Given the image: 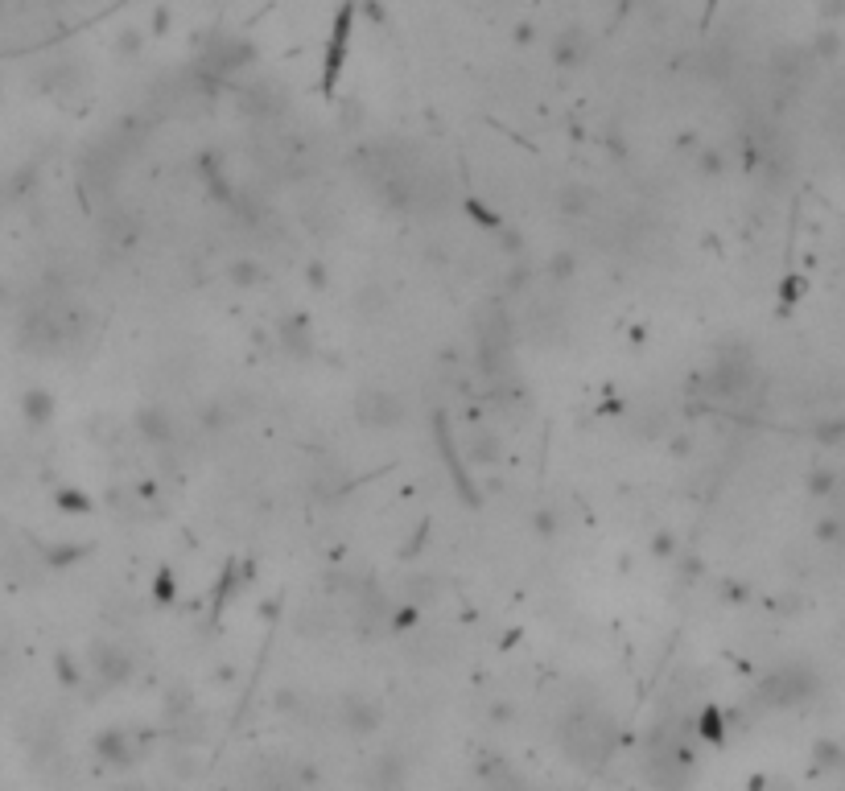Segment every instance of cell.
<instances>
[{"instance_id": "cell-1", "label": "cell", "mask_w": 845, "mask_h": 791, "mask_svg": "<svg viewBox=\"0 0 845 791\" xmlns=\"http://www.w3.org/2000/svg\"><path fill=\"white\" fill-rule=\"evenodd\" d=\"M95 656H99V660H95V668H99V672H104V676H108L112 684L128 676V660L120 656V651H112V647L104 651V647H99V651H95Z\"/></svg>"}, {"instance_id": "cell-3", "label": "cell", "mask_w": 845, "mask_h": 791, "mask_svg": "<svg viewBox=\"0 0 845 791\" xmlns=\"http://www.w3.org/2000/svg\"><path fill=\"white\" fill-rule=\"evenodd\" d=\"M25 412H29L33 421H46L50 417V396L46 392H29L25 396Z\"/></svg>"}, {"instance_id": "cell-2", "label": "cell", "mask_w": 845, "mask_h": 791, "mask_svg": "<svg viewBox=\"0 0 845 791\" xmlns=\"http://www.w3.org/2000/svg\"><path fill=\"white\" fill-rule=\"evenodd\" d=\"M141 425H145V437H169V421H165V412H141Z\"/></svg>"}]
</instances>
